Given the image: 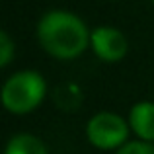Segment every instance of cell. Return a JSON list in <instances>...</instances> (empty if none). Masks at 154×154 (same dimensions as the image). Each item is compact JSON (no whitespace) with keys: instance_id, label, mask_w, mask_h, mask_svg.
Instances as JSON below:
<instances>
[{"instance_id":"6da1fadb","label":"cell","mask_w":154,"mask_h":154,"mask_svg":"<svg viewBox=\"0 0 154 154\" xmlns=\"http://www.w3.org/2000/svg\"><path fill=\"white\" fill-rule=\"evenodd\" d=\"M39 47L57 60H74L90 49L92 29L68 10H49L37 22Z\"/></svg>"},{"instance_id":"7a4b0ae2","label":"cell","mask_w":154,"mask_h":154,"mask_svg":"<svg viewBox=\"0 0 154 154\" xmlns=\"http://www.w3.org/2000/svg\"><path fill=\"white\" fill-rule=\"evenodd\" d=\"M47 98V80L37 70H18L2 84L0 100L10 115H29Z\"/></svg>"},{"instance_id":"3957f363","label":"cell","mask_w":154,"mask_h":154,"mask_svg":"<svg viewBox=\"0 0 154 154\" xmlns=\"http://www.w3.org/2000/svg\"><path fill=\"white\" fill-rule=\"evenodd\" d=\"M84 135L90 146H94L96 150L102 152H115L117 148H121L129 140V137L133 135L129 121L123 115L115 111H98L86 121L84 127Z\"/></svg>"},{"instance_id":"277c9868","label":"cell","mask_w":154,"mask_h":154,"mask_svg":"<svg viewBox=\"0 0 154 154\" xmlns=\"http://www.w3.org/2000/svg\"><path fill=\"white\" fill-rule=\"evenodd\" d=\"M90 51L102 63H119L129 53V39L119 27L98 26L90 33Z\"/></svg>"},{"instance_id":"5b68a950","label":"cell","mask_w":154,"mask_h":154,"mask_svg":"<svg viewBox=\"0 0 154 154\" xmlns=\"http://www.w3.org/2000/svg\"><path fill=\"white\" fill-rule=\"evenodd\" d=\"M127 121L135 139L154 143V102L140 100L133 103L127 113Z\"/></svg>"},{"instance_id":"8992f818","label":"cell","mask_w":154,"mask_h":154,"mask_svg":"<svg viewBox=\"0 0 154 154\" xmlns=\"http://www.w3.org/2000/svg\"><path fill=\"white\" fill-rule=\"evenodd\" d=\"M4 154H49V148L37 135L16 133L8 139L6 146H4Z\"/></svg>"},{"instance_id":"52a82bcc","label":"cell","mask_w":154,"mask_h":154,"mask_svg":"<svg viewBox=\"0 0 154 154\" xmlns=\"http://www.w3.org/2000/svg\"><path fill=\"white\" fill-rule=\"evenodd\" d=\"M55 102L60 109L72 111V109L80 107V103H82V90H80V86L74 84V82H64L57 88Z\"/></svg>"},{"instance_id":"ba28073f","label":"cell","mask_w":154,"mask_h":154,"mask_svg":"<svg viewBox=\"0 0 154 154\" xmlns=\"http://www.w3.org/2000/svg\"><path fill=\"white\" fill-rule=\"evenodd\" d=\"M14 57H16V43L10 37V33L2 29L0 31V66L2 68L10 66Z\"/></svg>"},{"instance_id":"9c48e42d","label":"cell","mask_w":154,"mask_h":154,"mask_svg":"<svg viewBox=\"0 0 154 154\" xmlns=\"http://www.w3.org/2000/svg\"><path fill=\"white\" fill-rule=\"evenodd\" d=\"M113 154H154V143H146L140 139H129L121 148H117Z\"/></svg>"},{"instance_id":"30bf717a","label":"cell","mask_w":154,"mask_h":154,"mask_svg":"<svg viewBox=\"0 0 154 154\" xmlns=\"http://www.w3.org/2000/svg\"><path fill=\"white\" fill-rule=\"evenodd\" d=\"M150 2H152V6H154V0H150Z\"/></svg>"}]
</instances>
